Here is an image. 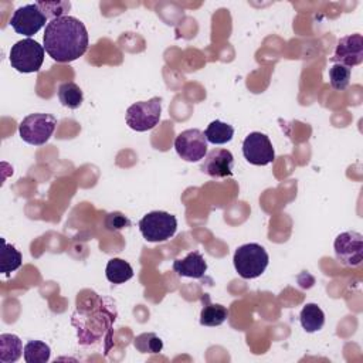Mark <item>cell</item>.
Listing matches in <instances>:
<instances>
[{"instance_id": "cell-5", "label": "cell", "mask_w": 363, "mask_h": 363, "mask_svg": "<svg viewBox=\"0 0 363 363\" xmlns=\"http://www.w3.org/2000/svg\"><path fill=\"white\" fill-rule=\"evenodd\" d=\"M139 230L146 241L163 242L176 234L177 220L167 211H150L140 218Z\"/></svg>"}, {"instance_id": "cell-23", "label": "cell", "mask_w": 363, "mask_h": 363, "mask_svg": "<svg viewBox=\"0 0 363 363\" xmlns=\"http://www.w3.org/2000/svg\"><path fill=\"white\" fill-rule=\"evenodd\" d=\"M350 74H352L350 68H347L342 64H333L329 68L330 86L336 91H343L350 82Z\"/></svg>"}, {"instance_id": "cell-21", "label": "cell", "mask_w": 363, "mask_h": 363, "mask_svg": "<svg viewBox=\"0 0 363 363\" xmlns=\"http://www.w3.org/2000/svg\"><path fill=\"white\" fill-rule=\"evenodd\" d=\"M1 242H3V250H1V272L9 275L10 272H13L17 268H20V265L23 262V257H21L20 251L14 245L6 242L4 238H1Z\"/></svg>"}, {"instance_id": "cell-9", "label": "cell", "mask_w": 363, "mask_h": 363, "mask_svg": "<svg viewBox=\"0 0 363 363\" xmlns=\"http://www.w3.org/2000/svg\"><path fill=\"white\" fill-rule=\"evenodd\" d=\"M45 14L41 11L38 4L34 3L18 7L10 18V26L17 34H23L30 38L45 26Z\"/></svg>"}, {"instance_id": "cell-22", "label": "cell", "mask_w": 363, "mask_h": 363, "mask_svg": "<svg viewBox=\"0 0 363 363\" xmlns=\"http://www.w3.org/2000/svg\"><path fill=\"white\" fill-rule=\"evenodd\" d=\"M133 346L136 347L138 352L140 353H152V354H156L159 352H162L163 349V342L162 339L152 333V332H147V333H140L135 337L133 340Z\"/></svg>"}, {"instance_id": "cell-6", "label": "cell", "mask_w": 363, "mask_h": 363, "mask_svg": "<svg viewBox=\"0 0 363 363\" xmlns=\"http://www.w3.org/2000/svg\"><path fill=\"white\" fill-rule=\"evenodd\" d=\"M162 113V98L153 96L147 101H139L126 109V123L136 132H146L153 129Z\"/></svg>"}, {"instance_id": "cell-7", "label": "cell", "mask_w": 363, "mask_h": 363, "mask_svg": "<svg viewBox=\"0 0 363 363\" xmlns=\"http://www.w3.org/2000/svg\"><path fill=\"white\" fill-rule=\"evenodd\" d=\"M336 259L345 267H359L363 261V235L357 231L340 233L333 242Z\"/></svg>"}, {"instance_id": "cell-24", "label": "cell", "mask_w": 363, "mask_h": 363, "mask_svg": "<svg viewBox=\"0 0 363 363\" xmlns=\"http://www.w3.org/2000/svg\"><path fill=\"white\" fill-rule=\"evenodd\" d=\"M37 4L45 17H51V20L62 17L71 7L69 1H38Z\"/></svg>"}, {"instance_id": "cell-3", "label": "cell", "mask_w": 363, "mask_h": 363, "mask_svg": "<svg viewBox=\"0 0 363 363\" xmlns=\"http://www.w3.org/2000/svg\"><path fill=\"white\" fill-rule=\"evenodd\" d=\"M9 60L18 72H37L44 61V45H40L33 38H23L10 48Z\"/></svg>"}, {"instance_id": "cell-19", "label": "cell", "mask_w": 363, "mask_h": 363, "mask_svg": "<svg viewBox=\"0 0 363 363\" xmlns=\"http://www.w3.org/2000/svg\"><path fill=\"white\" fill-rule=\"evenodd\" d=\"M204 135H206L207 142H210L213 145H224L233 139L234 128L225 122L216 119L207 126Z\"/></svg>"}, {"instance_id": "cell-4", "label": "cell", "mask_w": 363, "mask_h": 363, "mask_svg": "<svg viewBox=\"0 0 363 363\" xmlns=\"http://www.w3.org/2000/svg\"><path fill=\"white\" fill-rule=\"evenodd\" d=\"M57 126L55 116L50 113H30L18 125L20 138L34 146H41L48 142Z\"/></svg>"}, {"instance_id": "cell-13", "label": "cell", "mask_w": 363, "mask_h": 363, "mask_svg": "<svg viewBox=\"0 0 363 363\" xmlns=\"http://www.w3.org/2000/svg\"><path fill=\"white\" fill-rule=\"evenodd\" d=\"M173 271L180 277L199 279L204 277L207 271V262L199 251H191L184 258L173 261Z\"/></svg>"}, {"instance_id": "cell-25", "label": "cell", "mask_w": 363, "mask_h": 363, "mask_svg": "<svg viewBox=\"0 0 363 363\" xmlns=\"http://www.w3.org/2000/svg\"><path fill=\"white\" fill-rule=\"evenodd\" d=\"M129 225H130L129 218L126 216H123L122 213L113 211V213L106 214V218H105L106 230H109V231H119V230L126 228Z\"/></svg>"}, {"instance_id": "cell-18", "label": "cell", "mask_w": 363, "mask_h": 363, "mask_svg": "<svg viewBox=\"0 0 363 363\" xmlns=\"http://www.w3.org/2000/svg\"><path fill=\"white\" fill-rule=\"evenodd\" d=\"M57 95H58L61 105H64L65 108H69V109L79 108L84 101V94H82L81 88L75 82H71V81L60 84Z\"/></svg>"}, {"instance_id": "cell-8", "label": "cell", "mask_w": 363, "mask_h": 363, "mask_svg": "<svg viewBox=\"0 0 363 363\" xmlns=\"http://www.w3.org/2000/svg\"><path fill=\"white\" fill-rule=\"evenodd\" d=\"M207 139L200 129H186L174 139L177 155L186 162H199L207 155Z\"/></svg>"}, {"instance_id": "cell-10", "label": "cell", "mask_w": 363, "mask_h": 363, "mask_svg": "<svg viewBox=\"0 0 363 363\" xmlns=\"http://www.w3.org/2000/svg\"><path fill=\"white\" fill-rule=\"evenodd\" d=\"M242 155L247 162L255 166H267L275 159L269 138L261 132H251L242 142Z\"/></svg>"}, {"instance_id": "cell-14", "label": "cell", "mask_w": 363, "mask_h": 363, "mask_svg": "<svg viewBox=\"0 0 363 363\" xmlns=\"http://www.w3.org/2000/svg\"><path fill=\"white\" fill-rule=\"evenodd\" d=\"M204 306L200 312V323L203 326H220L228 318V309L220 303H211L210 296L204 294Z\"/></svg>"}, {"instance_id": "cell-12", "label": "cell", "mask_w": 363, "mask_h": 363, "mask_svg": "<svg viewBox=\"0 0 363 363\" xmlns=\"http://www.w3.org/2000/svg\"><path fill=\"white\" fill-rule=\"evenodd\" d=\"M234 157L233 153L227 149H213L207 152L201 162V172L210 177L221 179L233 176Z\"/></svg>"}, {"instance_id": "cell-20", "label": "cell", "mask_w": 363, "mask_h": 363, "mask_svg": "<svg viewBox=\"0 0 363 363\" xmlns=\"http://www.w3.org/2000/svg\"><path fill=\"white\" fill-rule=\"evenodd\" d=\"M51 349L41 340H30L24 346V360L27 363H45L50 360Z\"/></svg>"}, {"instance_id": "cell-11", "label": "cell", "mask_w": 363, "mask_h": 363, "mask_svg": "<svg viewBox=\"0 0 363 363\" xmlns=\"http://www.w3.org/2000/svg\"><path fill=\"white\" fill-rule=\"evenodd\" d=\"M336 64H342L347 68L363 62V37L360 34H350L342 37L330 58Z\"/></svg>"}, {"instance_id": "cell-17", "label": "cell", "mask_w": 363, "mask_h": 363, "mask_svg": "<svg viewBox=\"0 0 363 363\" xmlns=\"http://www.w3.org/2000/svg\"><path fill=\"white\" fill-rule=\"evenodd\" d=\"M106 279L112 284H123L133 277V268L121 258H111L105 268Z\"/></svg>"}, {"instance_id": "cell-2", "label": "cell", "mask_w": 363, "mask_h": 363, "mask_svg": "<svg viewBox=\"0 0 363 363\" xmlns=\"http://www.w3.org/2000/svg\"><path fill=\"white\" fill-rule=\"evenodd\" d=\"M233 262L235 271L241 278L254 279L258 278L267 269L269 255L262 245L257 242H248L240 245L235 250Z\"/></svg>"}, {"instance_id": "cell-1", "label": "cell", "mask_w": 363, "mask_h": 363, "mask_svg": "<svg viewBox=\"0 0 363 363\" xmlns=\"http://www.w3.org/2000/svg\"><path fill=\"white\" fill-rule=\"evenodd\" d=\"M44 50L57 62H71L85 54L88 31L84 23L72 16L52 18L44 31Z\"/></svg>"}, {"instance_id": "cell-15", "label": "cell", "mask_w": 363, "mask_h": 363, "mask_svg": "<svg viewBox=\"0 0 363 363\" xmlns=\"http://www.w3.org/2000/svg\"><path fill=\"white\" fill-rule=\"evenodd\" d=\"M299 322L308 333H313L323 328L325 313L316 303H306L299 313Z\"/></svg>"}, {"instance_id": "cell-16", "label": "cell", "mask_w": 363, "mask_h": 363, "mask_svg": "<svg viewBox=\"0 0 363 363\" xmlns=\"http://www.w3.org/2000/svg\"><path fill=\"white\" fill-rule=\"evenodd\" d=\"M23 352H24V347L18 336L13 333L0 335V362L3 363L17 362Z\"/></svg>"}]
</instances>
